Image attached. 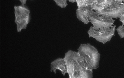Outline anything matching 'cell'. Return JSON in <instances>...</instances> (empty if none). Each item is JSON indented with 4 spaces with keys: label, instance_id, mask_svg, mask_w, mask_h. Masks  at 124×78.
<instances>
[{
    "label": "cell",
    "instance_id": "obj_7",
    "mask_svg": "<svg viewBox=\"0 0 124 78\" xmlns=\"http://www.w3.org/2000/svg\"><path fill=\"white\" fill-rule=\"evenodd\" d=\"M93 11L91 6L78 8L76 10V17L84 24H88L89 22V16Z\"/></svg>",
    "mask_w": 124,
    "mask_h": 78
},
{
    "label": "cell",
    "instance_id": "obj_2",
    "mask_svg": "<svg viewBox=\"0 0 124 78\" xmlns=\"http://www.w3.org/2000/svg\"><path fill=\"white\" fill-rule=\"evenodd\" d=\"M78 52L83 58L88 69L95 70L99 68L101 54L95 46L89 43L82 44Z\"/></svg>",
    "mask_w": 124,
    "mask_h": 78
},
{
    "label": "cell",
    "instance_id": "obj_9",
    "mask_svg": "<svg viewBox=\"0 0 124 78\" xmlns=\"http://www.w3.org/2000/svg\"><path fill=\"white\" fill-rule=\"evenodd\" d=\"M108 0H96L95 3L92 6L93 11L103 8L107 3Z\"/></svg>",
    "mask_w": 124,
    "mask_h": 78
},
{
    "label": "cell",
    "instance_id": "obj_16",
    "mask_svg": "<svg viewBox=\"0 0 124 78\" xmlns=\"http://www.w3.org/2000/svg\"><path fill=\"white\" fill-rule=\"evenodd\" d=\"M114 1L117 2L122 3L124 2V0H114Z\"/></svg>",
    "mask_w": 124,
    "mask_h": 78
},
{
    "label": "cell",
    "instance_id": "obj_3",
    "mask_svg": "<svg viewBox=\"0 0 124 78\" xmlns=\"http://www.w3.org/2000/svg\"><path fill=\"white\" fill-rule=\"evenodd\" d=\"M15 22L16 24V30L18 32L26 29L30 22V11L24 5L15 6L14 7Z\"/></svg>",
    "mask_w": 124,
    "mask_h": 78
},
{
    "label": "cell",
    "instance_id": "obj_13",
    "mask_svg": "<svg viewBox=\"0 0 124 78\" xmlns=\"http://www.w3.org/2000/svg\"><path fill=\"white\" fill-rule=\"evenodd\" d=\"M96 0H86L85 6H92L95 3Z\"/></svg>",
    "mask_w": 124,
    "mask_h": 78
},
{
    "label": "cell",
    "instance_id": "obj_14",
    "mask_svg": "<svg viewBox=\"0 0 124 78\" xmlns=\"http://www.w3.org/2000/svg\"><path fill=\"white\" fill-rule=\"evenodd\" d=\"M119 20L120 22H122V25L124 26V13L119 18Z\"/></svg>",
    "mask_w": 124,
    "mask_h": 78
},
{
    "label": "cell",
    "instance_id": "obj_11",
    "mask_svg": "<svg viewBox=\"0 0 124 78\" xmlns=\"http://www.w3.org/2000/svg\"><path fill=\"white\" fill-rule=\"evenodd\" d=\"M116 30L120 38H124V26L122 25L119 26Z\"/></svg>",
    "mask_w": 124,
    "mask_h": 78
},
{
    "label": "cell",
    "instance_id": "obj_5",
    "mask_svg": "<svg viewBox=\"0 0 124 78\" xmlns=\"http://www.w3.org/2000/svg\"><path fill=\"white\" fill-rule=\"evenodd\" d=\"M116 26L108 28H103L95 30L93 26L90 27L87 33L89 38L95 39L97 41L105 44L109 42L112 37L115 36Z\"/></svg>",
    "mask_w": 124,
    "mask_h": 78
},
{
    "label": "cell",
    "instance_id": "obj_4",
    "mask_svg": "<svg viewBox=\"0 0 124 78\" xmlns=\"http://www.w3.org/2000/svg\"><path fill=\"white\" fill-rule=\"evenodd\" d=\"M98 14L112 18H119L124 13V3L108 0L106 5L101 9L94 11Z\"/></svg>",
    "mask_w": 124,
    "mask_h": 78
},
{
    "label": "cell",
    "instance_id": "obj_12",
    "mask_svg": "<svg viewBox=\"0 0 124 78\" xmlns=\"http://www.w3.org/2000/svg\"><path fill=\"white\" fill-rule=\"evenodd\" d=\"M86 1V0H76V3H77L78 8L85 7Z\"/></svg>",
    "mask_w": 124,
    "mask_h": 78
},
{
    "label": "cell",
    "instance_id": "obj_15",
    "mask_svg": "<svg viewBox=\"0 0 124 78\" xmlns=\"http://www.w3.org/2000/svg\"><path fill=\"white\" fill-rule=\"evenodd\" d=\"M22 5H24L26 3L27 0H19Z\"/></svg>",
    "mask_w": 124,
    "mask_h": 78
},
{
    "label": "cell",
    "instance_id": "obj_17",
    "mask_svg": "<svg viewBox=\"0 0 124 78\" xmlns=\"http://www.w3.org/2000/svg\"><path fill=\"white\" fill-rule=\"evenodd\" d=\"M67 0L70 2L72 3H76V0Z\"/></svg>",
    "mask_w": 124,
    "mask_h": 78
},
{
    "label": "cell",
    "instance_id": "obj_10",
    "mask_svg": "<svg viewBox=\"0 0 124 78\" xmlns=\"http://www.w3.org/2000/svg\"><path fill=\"white\" fill-rule=\"evenodd\" d=\"M58 6L62 8H65L68 6L67 0H53Z\"/></svg>",
    "mask_w": 124,
    "mask_h": 78
},
{
    "label": "cell",
    "instance_id": "obj_6",
    "mask_svg": "<svg viewBox=\"0 0 124 78\" xmlns=\"http://www.w3.org/2000/svg\"><path fill=\"white\" fill-rule=\"evenodd\" d=\"M89 22L95 30L108 28L113 26L115 20L110 17L100 15L93 10L89 17Z\"/></svg>",
    "mask_w": 124,
    "mask_h": 78
},
{
    "label": "cell",
    "instance_id": "obj_8",
    "mask_svg": "<svg viewBox=\"0 0 124 78\" xmlns=\"http://www.w3.org/2000/svg\"><path fill=\"white\" fill-rule=\"evenodd\" d=\"M57 70L60 71L64 76L67 74L66 64L64 58H59L51 62L50 71L56 74Z\"/></svg>",
    "mask_w": 124,
    "mask_h": 78
},
{
    "label": "cell",
    "instance_id": "obj_1",
    "mask_svg": "<svg viewBox=\"0 0 124 78\" xmlns=\"http://www.w3.org/2000/svg\"><path fill=\"white\" fill-rule=\"evenodd\" d=\"M64 58L69 78H93V70L87 68L83 58L78 52L69 50L65 53Z\"/></svg>",
    "mask_w": 124,
    "mask_h": 78
}]
</instances>
